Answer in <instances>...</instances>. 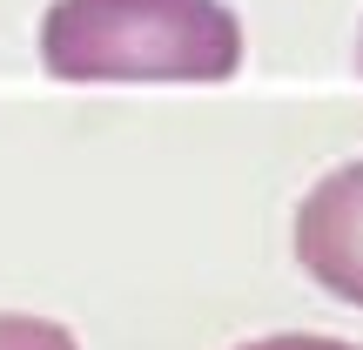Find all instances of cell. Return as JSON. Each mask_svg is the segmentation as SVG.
Returning a JSON list of instances; mask_svg holds the SVG:
<instances>
[{"mask_svg": "<svg viewBox=\"0 0 363 350\" xmlns=\"http://www.w3.org/2000/svg\"><path fill=\"white\" fill-rule=\"evenodd\" d=\"M40 67L54 81H229L242 21L222 0H54Z\"/></svg>", "mask_w": 363, "mask_h": 350, "instance_id": "cell-1", "label": "cell"}, {"mask_svg": "<svg viewBox=\"0 0 363 350\" xmlns=\"http://www.w3.org/2000/svg\"><path fill=\"white\" fill-rule=\"evenodd\" d=\"M296 263L363 310V162H343L296 209Z\"/></svg>", "mask_w": 363, "mask_h": 350, "instance_id": "cell-2", "label": "cell"}, {"mask_svg": "<svg viewBox=\"0 0 363 350\" xmlns=\"http://www.w3.org/2000/svg\"><path fill=\"white\" fill-rule=\"evenodd\" d=\"M0 350H74V337L48 317H0Z\"/></svg>", "mask_w": 363, "mask_h": 350, "instance_id": "cell-3", "label": "cell"}, {"mask_svg": "<svg viewBox=\"0 0 363 350\" xmlns=\"http://www.w3.org/2000/svg\"><path fill=\"white\" fill-rule=\"evenodd\" d=\"M242 350H363V344H343V337H310V330H283V337H256Z\"/></svg>", "mask_w": 363, "mask_h": 350, "instance_id": "cell-4", "label": "cell"}, {"mask_svg": "<svg viewBox=\"0 0 363 350\" xmlns=\"http://www.w3.org/2000/svg\"><path fill=\"white\" fill-rule=\"evenodd\" d=\"M357 67H363V40H357Z\"/></svg>", "mask_w": 363, "mask_h": 350, "instance_id": "cell-5", "label": "cell"}]
</instances>
